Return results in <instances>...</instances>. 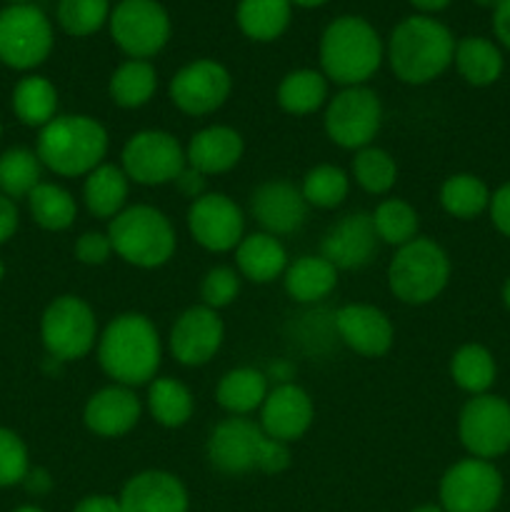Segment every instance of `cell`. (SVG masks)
Here are the masks:
<instances>
[{"label":"cell","instance_id":"32","mask_svg":"<svg viewBox=\"0 0 510 512\" xmlns=\"http://www.w3.org/2000/svg\"><path fill=\"white\" fill-rule=\"evenodd\" d=\"M325 98H328V83L318 70H293L285 75L278 88L280 108L293 115L313 113L325 103Z\"/></svg>","mask_w":510,"mask_h":512},{"label":"cell","instance_id":"52","mask_svg":"<svg viewBox=\"0 0 510 512\" xmlns=\"http://www.w3.org/2000/svg\"><path fill=\"white\" fill-rule=\"evenodd\" d=\"M450 3H453V0H410V5H415L420 13H440V10L448 8Z\"/></svg>","mask_w":510,"mask_h":512},{"label":"cell","instance_id":"26","mask_svg":"<svg viewBox=\"0 0 510 512\" xmlns=\"http://www.w3.org/2000/svg\"><path fill=\"white\" fill-rule=\"evenodd\" d=\"M235 18L245 38L255 43H270L288 30L293 3L290 0H240Z\"/></svg>","mask_w":510,"mask_h":512},{"label":"cell","instance_id":"41","mask_svg":"<svg viewBox=\"0 0 510 512\" xmlns=\"http://www.w3.org/2000/svg\"><path fill=\"white\" fill-rule=\"evenodd\" d=\"M348 175L335 165H318L310 170L303 180V198L305 203L315 208H338L348 195Z\"/></svg>","mask_w":510,"mask_h":512},{"label":"cell","instance_id":"37","mask_svg":"<svg viewBox=\"0 0 510 512\" xmlns=\"http://www.w3.org/2000/svg\"><path fill=\"white\" fill-rule=\"evenodd\" d=\"M28 208L35 223L45 230L70 228L75 220V213H78L73 195L53 183H40L28 195Z\"/></svg>","mask_w":510,"mask_h":512},{"label":"cell","instance_id":"15","mask_svg":"<svg viewBox=\"0 0 510 512\" xmlns=\"http://www.w3.org/2000/svg\"><path fill=\"white\" fill-rule=\"evenodd\" d=\"M230 73L215 60H193L170 80V100L188 115H208L230 95Z\"/></svg>","mask_w":510,"mask_h":512},{"label":"cell","instance_id":"13","mask_svg":"<svg viewBox=\"0 0 510 512\" xmlns=\"http://www.w3.org/2000/svg\"><path fill=\"white\" fill-rule=\"evenodd\" d=\"M460 443L473 458L490 460L510 450V405L495 395H475L460 410Z\"/></svg>","mask_w":510,"mask_h":512},{"label":"cell","instance_id":"14","mask_svg":"<svg viewBox=\"0 0 510 512\" xmlns=\"http://www.w3.org/2000/svg\"><path fill=\"white\" fill-rule=\"evenodd\" d=\"M185 163L188 160L180 143L163 130L135 133L123 148V173L140 185H163L178 180Z\"/></svg>","mask_w":510,"mask_h":512},{"label":"cell","instance_id":"29","mask_svg":"<svg viewBox=\"0 0 510 512\" xmlns=\"http://www.w3.org/2000/svg\"><path fill=\"white\" fill-rule=\"evenodd\" d=\"M13 110L23 125L45 128L58 110V90L43 75H28L15 85Z\"/></svg>","mask_w":510,"mask_h":512},{"label":"cell","instance_id":"33","mask_svg":"<svg viewBox=\"0 0 510 512\" xmlns=\"http://www.w3.org/2000/svg\"><path fill=\"white\" fill-rule=\"evenodd\" d=\"M158 85V75L148 60H128L110 78V98L120 108H140L148 103Z\"/></svg>","mask_w":510,"mask_h":512},{"label":"cell","instance_id":"27","mask_svg":"<svg viewBox=\"0 0 510 512\" xmlns=\"http://www.w3.org/2000/svg\"><path fill=\"white\" fill-rule=\"evenodd\" d=\"M338 283V270L323 255H303L285 270V290L298 303H318Z\"/></svg>","mask_w":510,"mask_h":512},{"label":"cell","instance_id":"49","mask_svg":"<svg viewBox=\"0 0 510 512\" xmlns=\"http://www.w3.org/2000/svg\"><path fill=\"white\" fill-rule=\"evenodd\" d=\"M175 183H178V188L183 190L188 198H195V200L200 198V193H203V188H205L203 175H200L198 170H193V168H185L183 173L178 175V180H175Z\"/></svg>","mask_w":510,"mask_h":512},{"label":"cell","instance_id":"23","mask_svg":"<svg viewBox=\"0 0 510 512\" xmlns=\"http://www.w3.org/2000/svg\"><path fill=\"white\" fill-rule=\"evenodd\" d=\"M140 420V400L125 385L98 390L85 405V425L100 438H120Z\"/></svg>","mask_w":510,"mask_h":512},{"label":"cell","instance_id":"55","mask_svg":"<svg viewBox=\"0 0 510 512\" xmlns=\"http://www.w3.org/2000/svg\"><path fill=\"white\" fill-rule=\"evenodd\" d=\"M473 3L483 5V8H495V5H498L500 0H473Z\"/></svg>","mask_w":510,"mask_h":512},{"label":"cell","instance_id":"7","mask_svg":"<svg viewBox=\"0 0 510 512\" xmlns=\"http://www.w3.org/2000/svg\"><path fill=\"white\" fill-rule=\"evenodd\" d=\"M450 278V260L440 245L415 238L395 253L388 268L390 290L408 305H423L438 298Z\"/></svg>","mask_w":510,"mask_h":512},{"label":"cell","instance_id":"51","mask_svg":"<svg viewBox=\"0 0 510 512\" xmlns=\"http://www.w3.org/2000/svg\"><path fill=\"white\" fill-rule=\"evenodd\" d=\"M23 483L28 485V490H33V493H45V490L50 488V478L45 470H33V473L28 470V475H25Z\"/></svg>","mask_w":510,"mask_h":512},{"label":"cell","instance_id":"54","mask_svg":"<svg viewBox=\"0 0 510 512\" xmlns=\"http://www.w3.org/2000/svg\"><path fill=\"white\" fill-rule=\"evenodd\" d=\"M503 303L508 305V310H510V278H508V283L503 285Z\"/></svg>","mask_w":510,"mask_h":512},{"label":"cell","instance_id":"8","mask_svg":"<svg viewBox=\"0 0 510 512\" xmlns=\"http://www.w3.org/2000/svg\"><path fill=\"white\" fill-rule=\"evenodd\" d=\"M53 50V25L33 3L0 10V63L13 70H30L45 63Z\"/></svg>","mask_w":510,"mask_h":512},{"label":"cell","instance_id":"34","mask_svg":"<svg viewBox=\"0 0 510 512\" xmlns=\"http://www.w3.org/2000/svg\"><path fill=\"white\" fill-rule=\"evenodd\" d=\"M40 158L28 148H10L0 155V193L10 200L28 198L40 185Z\"/></svg>","mask_w":510,"mask_h":512},{"label":"cell","instance_id":"59","mask_svg":"<svg viewBox=\"0 0 510 512\" xmlns=\"http://www.w3.org/2000/svg\"><path fill=\"white\" fill-rule=\"evenodd\" d=\"M5 278V265H3V260H0V280Z\"/></svg>","mask_w":510,"mask_h":512},{"label":"cell","instance_id":"56","mask_svg":"<svg viewBox=\"0 0 510 512\" xmlns=\"http://www.w3.org/2000/svg\"><path fill=\"white\" fill-rule=\"evenodd\" d=\"M413 512H443L440 508H435V505H423V508L413 510Z\"/></svg>","mask_w":510,"mask_h":512},{"label":"cell","instance_id":"5","mask_svg":"<svg viewBox=\"0 0 510 512\" xmlns=\"http://www.w3.org/2000/svg\"><path fill=\"white\" fill-rule=\"evenodd\" d=\"M108 133L98 120L88 115H60L40 128L35 155L53 173L75 178L93 173L105 158Z\"/></svg>","mask_w":510,"mask_h":512},{"label":"cell","instance_id":"30","mask_svg":"<svg viewBox=\"0 0 510 512\" xmlns=\"http://www.w3.org/2000/svg\"><path fill=\"white\" fill-rule=\"evenodd\" d=\"M83 198L95 218H115L128 200V175L115 165H98L88 173Z\"/></svg>","mask_w":510,"mask_h":512},{"label":"cell","instance_id":"48","mask_svg":"<svg viewBox=\"0 0 510 512\" xmlns=\"http://www.w3.org/2000/svg\"><path fill=\"white\" fill-rule=\"evenodd\" d=\"M493 30L495 38L510 50V0H500L493 8Z\"/></svg>","mask_w":510,"mask_h":512},{"label":"cell","instance_id":"36","mask_svg":"<svg viewBox=\"0 0 510 512\" xmlns=\"http://www.w3.org/2000/svg\"><path fill=\"white\" fill-rule=\"evenodd\" d=\"M440 203L453 218L470 220L490 205V190L480 178L468 173L450 175L440 188Z\"/></svg>","mask_w":510,"mask_h":512},{"label":"cell","instance_id":"39","mask_svg":"<svg viewBox=\"0 0 510 512\" xmlns=\"http://www.w3.org/2000/svg\"><path fill=\"white\" fill-rule=\"evenodd\" d=\"M110 20V0H60L58 25L73 38H88Z\"/></svg>","mask_w":510,"mask_h":512},{"label":"cell","instance_id":"57","mask_svg":"<svg viewBox=\"0 0 510 512\" xmlns=\"http://www.w3.org/2000/svg\"><path fill=\"white\" fill-rule=\"evenodd\" d=\"M13 512H43V510H38V508H30V505H25V508H18V510H13Z\"/></svg>","mask_w":510,"mask_h":512},{"label":"cell","instance_id":"9","mask_svg":"<svg viewBox=\"0 0 510 512\" xmlns=\"http://www.w3.org/2000/svg\"><path fill=\"white\" fill-rule=\"evenodd\" d=\"M108 23L115 45L130 60L153 58L170 40V15L158 0H120Z\"/></svg>","mask_w":510,"mask_h":512},{"label":"cell","instance_id":"4","mask_svg":"<svg viewBox=\"0 0 510 512\" xmlns=\"http://www.w3.org/2000/svg\"><path fill=\"white\" fill-rule=\"evenodd\" d=\"M208 460L225 475H245L250 470L275 475L288 468L290 453L285 443L273 440L250 420L228 418L210 433Z\"/></svg>","mask_w":510,"mask_h":512},{"label":"cell","instance_id":"6","mask_svg":"<svg viewBox=\"0 0 510 512\" xmlns=\"http://www.w3.org/2000/svg\"><path fill=\"white\" fill-rule=\"evenodd\" d=\"M115 253L138 268H158L175 253V233L170 220L150 205L120 210L108 228Z\"/></svg>","mask_w":510,"mask_h":512},{"label":"cell","instance_id":"38","mask_svg":"<svg viewBox=\"0 0 510 512\" xmlns=\"http://www.w3.org/2000/svg\"><path fill=\"white\" fill-rule=\"evenodd\" d=\"M148 408L160 425H165V428H180L193 415V395L178 380L160 378L150 385Z\"/></svg>","mask_w":510,"mask_h":512},{"label":"cell","instance_id":"40","mask_svg":"<svg viewBox=\"0 0 510 512\" xmlns=\"http://www.w3.org/2000/svg\"><path fill=\"white\" fill-rule=\"evenodd\" d=\"M373 223L375 233L383 243L400 245V248L415 240V233H418V213L405 200L393 198L380 203L373 213Z\"/></svg>","mask_w":510,"mask_h":512},{"label":"cell","instance_id":"42","mask_svg":"<svg viewBox=\"0 0 510 512\" xmlns=\"http://www.w3.org/2000/svg\"><path fill=\"white\" fill-rule=\"evenodd\" d=\"M353 175L360 183V188L373 195H380L393 188L398 168H395V160L385 150L363 148L353 160Z\"/></svg>","mask_w":510,"mask_h":512},{"label":"cell","instance_id":"24","mask_svg":"<svg viewBox=\"0 0 510 512\" xmlns=\"http://www.w3.org/2000/svg\"><path fill=\"white\" fill-rule=\"evenodd\" d=\"M240 155H243V138L233 128L210 125V128L193 135L185 160L200 175H218L235 168Z\"/></svg>","mask_w":510,"mask_h":512},{"label":"cell","instance_id":"46","mask_svg":"<svg viewBox=\"0 0 510 512\" xmlns=\"http://www.w3.org/2000/svg\"><path fill=\"white\" fill-rule=\"evenodd\" d=\"M490 218H493L495 228L505 238H510V183L495 190V195H490Z\"/></svg>","mask_w":510,"mask_h":512},{"label":"cell","instance_id":"16","mask_svg":"<svg viewBox=\"0 0 510 512\" xmlns=\"http://www.w3.org/2000/svg\"><path fill=\"white\" fill-rule=\"evenodd\" d=\"M190 235L213 253L233 250L243 240V210L223 193H208L193 200L188 210Z\"/></svg>","mask_w":510,"mask_h":512},{"label":"cell","instance_id":"11","mask_svg":"<svg viewBox=\"0 0 510 512\" xmlns=\"http://www.w3.org/2000/svg\"><path fill=\"white\" fill-rule=\"evenodd\" d=\"M503 498V478L488 460L468 458L455 463L440 483L445 512H493Z\"/></svg>","mask_w":510,"mask_h":512},{"label":"cell","instance_id":"43","mask_svg":"<svg viewBox=\"0 0 510 512\" xmlns=\"http://www.w3.org/2000/svg\"><path fill=\"white\" fill-rule=\"evenodd\" d=\"M28 470V448L20 435L0 428V488L23 483Z\"/></svg>","mask_w":510,"mask_h":512},{"label":"cell","instance_id":"18","mask_svg":"<svg viewBox=\"0 0 510 512\" xmlns=\"http://www.w3.org/2000/svg\"><path fill=\"white\" fill-rule=\"evenodd\" d=\"M223 343V323L215 310L198 305L175 320L170 330V350L183 365H203Z\"/></svg>","mask_w":510,"mask_h":512},{"label":"cell","instance_id":"31","mask_svg":"<svg viewBox=\"0 0 510 512\" xmlns=\"http://www.w3.org/2000/svg\"><path fill=\"white\" fill-rule=\"evenodd\" d=\"M215 398H218L220 408H225L228 413L245 415L263 405V400L268 398V383H265V375L255 368L230 370L218 383Z\"/></svg>","mask_w":510,"mask_h":512},{"label":"cell","instance_id":"3","mask_svg":"<svg viewBox=\"0 0 510 512\" xmlns=\"http://www.w3.org/2000/svg\"><path fill=\"white\" fill-rule=\"evenodd\" d=\"M383 63V43L373 25L360 15H340L320 38V65L325 78L353 88L365 83Z\"/></svg>","mask_w":510,"mask_h":512},{"label":"cell","instance_id":"50","mask_svg":"<svg viewBox=\"0 0 510 512\" xmlns=\"http://www.w3.org/2000/svg\"><path fill=\"white\" fill-rule=\"evenodd\" d=\"M73 512H123V510H120V500L108 498V495H93V498H85L83 503H78V508Z\"/></svg>","mask_w":510,"mask_h":512},{"label":"cell","instance_id":"22","mask_svg":"<svg viewBox=\"0 0 510 512\" xmlns=\"http://www.w3.org/2000/svg\"><path fill=\"white\" fill-rule=\"evenodd\" d=\"M123 512H188V493L175 475L148 470L130 480L120 495Z\"/></svg>","mask_w":510,"mask_h":512},{"label":"cell","instance_id":"35","mask_svg":"<svg viewBox=\"0 0 510 512\" xmlns=\"http://www.w3.org/2000/svg\"><path fill=\"white\" fill-rule=\"evenodd\" d=\"M450 375L465 393L485 395L495 383V360L483 345H463L450 360Z\"/></svg>","mask_w":510,"mask_h":512},{"label":"cell","instance_id":"2","mask_svg":"<svg viewBox=\"0 0 510 512\" xmlns=\"http://www.w3.org/2000/svg\"><path fill=\"white\" fill-rule=\"evenodd\" d=\"M100 368L125 385H143L160 368V338L155 325L140 313L118 315L98 345Z\"/></svg>","mask_w":510,"mask_h":512},{"label":"cell","instance_id":"25","mask_svg":"<svg viewBox=\"0 0 510 512\" xmlns=\"http://www.w3.org/2000/svg\"><path fill=\"white\" fill-rule=\"evenodd\" d=\"M240 273L253 283H270L288 265V255L280 240L270 233H253L243 238L235 250Z\"/></svg>","mask_w":510,"mask_h":512},{"label":"cell","instance_id":"21","mask_svg":"<svg viewBox=\"0 0 510 512\" xmlns=\"http://www.w3.org/2000/svg\"><path fill=\"white\" fill-rule=\"evenodd\" d=\"M260 420H263V430L270 438L290 443V440L303 438L305 430L313 423V403H310L308 393L298 385H278L263 400Z\"/></svg>","mask_w":510,"mask_h":512},{"label":"cell","instance_id":"19","mask_svg":"<svg viewBox=\"0 0 510 512\" xmlns=\"http://www.w3.org/2000/svg\"><path fill=\"white\" fill-rule=\"evenodd\" d=\"M250 213L270 235H288L305 223L308 203L295 185L270 180L250 195Z\"/></svg>","mask_w":510,"mask_h":512},{"label":"cell","instance_id":"45","mask_svg":"<svg viewBox=\"0 0 510 512\" xmlns=\"http://www.w3.org/2000/svg\"><path fill=\"white\" fill-rule=\"evenodd\" d=\"M113 253L110 238L103 233H85L75 243V258L85 265H103Z\"/></svg>","mask_w":510,"mask_h":512},{"label":"cell","instance_id":"1","mask_svg":"<svg viewBox=\"0 0 510 512\" xmlns=\"http://www.w3.org/2000/svg\"><path fill=\"white\" fill-rule=\"evenodd\" d=\"M453 58V33L430 15H410L390 33V68L403 83H430L450 68Z\"/></svg>","mask_w":510,"mask_h":512},{"label":"cell","instance_id":"20","mask_svg":"<svg viewBox=\"0 0 510 512\" xmlns=\"http://www.w3.org/2000/svg\"><path fill=\"white\" fill-rule=\"evenodd\" d=\"M333 323L340 340L368 358H380L393 345V325L388 315L373 305H345L335 313Z\"/></svg>","mask_w":510,"mask_h":512},{"label":"cell","instance_id":"17","mask_svg":"<svg viewBox=\"0 0 510 512\" xmlns=\"http://www.w3.org/2000/svg\"><path fill=\"white\" fill-rule=\"evenodd\" d=\"M378 233H375L373 215L353 213L333 225L323 235L320 255L333 265L335 270H355L368 265L378 253Z\"/></svg>","mask_w":510,"mask_h":512},{"label":"cell","instance_id":"58","mask_svg":"<svg viewBox=\"0 0 510 512\" xmlns=\"http://www.w3.org/2000/svg\"><path fill=\"white\" fill-rule=\"evenodd\" d=\"M10 5H25V3H30V0H8Z\"/></svg>","mask_w":510,"mask_h":512},{"label":"cell","instance_id":"47","mask_svg":"<svg viewBox=\"0 0 510 512\" xmlns=\"http://www.w3.org/2000/svg\"><path fill=\"white\" fill-rule=\"evenodd\" d=\"M18 230V208H15V200L5 198L0 193V245L8 243L10 238Z\"/></svg>","mask_w":510,"mask_h":512},{"label":"cell","instance_id":"44","mask_svg":"<svg viewBox=\"0 0 510 512\" xmlns=\"http://www.w3.org/2000/svg\"><path fill=\"white\" fill-rule=\"evenodd\" d=\"M238 290H240V280L238 275H235V270L223 268V265H220V268H213L205 273L203 285H200V298H203L205 308L218 310L233 303Z\"/></svg>","mask_w":510,"mask_h":512},{"label":"cell","instance_id":"10","mask_svg":"<svg viewBox=\"0 0 510 512\" xmlns=\"http://www.w3.org/2000/svg\"><path fill=\"white\" fill-rule=\"evenodd\" d=\"M98 323L88 303L75 295H60L45 308L40 320V338L55 360H78L90 353Z\"/></svg>","mask_w":510,"mask_h":512},{"label":"cell","instance_id":"12","mask_svg":"<svg viewBox=\"0 0 510 512\" xmlns=\"http://www.w3.org/2000/svg\"><path fill=\"white\" fill-rule=\"evenodd\" d=\"M383 118V108L373 90L363 85L345 88L330 100L325 110V130L340 148H368Z\"/></svg>","mask_w":510,"mask_h":512},{"label":"cell","instance_id":"28","mask_svg":"<svg viewBox=\"0 0 510 512\" xmlns=\"http://www.w3.org/2000/svg\"><path fill=\"white\" fill-rule=\"evenodd\" d=\"M455 68L470 85H493L503 73V53L488 38L470 35L455 43Z\"/></svg>","mask_w":510,"mask_h":512},{"label":"cell","instance_id":"53","mask_svg":"<svg viewBox=\"0 0 510 512\" xmlns=\"http://www.w3.org/2000/svg\"><path fill=\"white\" fill-rule=\"evenodd\" d=\"M293 5H298V8H318V5H325L328 0H290Z\"/></svg>","mask_w":510,"mask_h":512}]
</instances>
